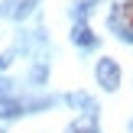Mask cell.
<instances>
[{"mask_svg":"<svg viewBox=\"0 0 133 133\" xmlns=\"http://www.w3.org/2000/svg\"><path fill=\"white\" fill-rule=\"evenodd\" d=\"M94 75H97V84H101L104 91H117L120 88V65H117L114 58H101L97 68H94Z\"/></svg>","mask_w":133,"mask_h":133,"instance_id":"obj_1","label":"cell"},{"mask_svg":"<svg viewBox=\"0 0 133 133\" xmlns=\"http://www.w3.org/2000/svg\"><path fill=\"white\" fill-rule=\"evenodd\" d=\"M65 133H97V117L94 114H81Z\"/></svg>","mask_w":133,"mask_h":133,"instance_id":"obj_2","label":"cell"},{"mask_svg":"<svg viewBox=\"0 0 133 133\" xmlns=\"http://www.w3.org/2000/svg\"><path fill=\"white\" fill-rule=\"evenodd\" d=\"M71 39H75L78 45H94V32H91L88 26H75V32H71Z\"/></svg>","mask_w":133,"mask_h":133,"instance_id":"obj_3","label":"cell"},{"mask_svg":"<svg viewBox=\"0 0 133 133\" xmlns=\"http://www.w3.org/2000/svg\"><path fill=\"white\" fill-rule=\"evenodd\" d=\"M16 114H19L16 101H0V117H16Z\"/></svg>","mask_w":133,"mask_h":133,"instance_id":"obj_4","label":"cell"},{"mask_svg":"<svg viewBox=\"0 0 133 133\" xmlns=\"http://www.w3.org/2000/svg\"><path fill=\"white\" fill-rule=\"evenodd\" d=\"M130 26H133V6H130Z\"/></svg>","mask_w":133,"mask_h":133,"instance_id":"obj_5","label":"cell"},{"mask_svg":"<svg viewBox=\"0 0 133 133\" xmlns=\"http://www.w3.org/2000/svg\"><path fill=\"white\" fill-rule=\"evenodd\" d=\"M0 133H3V130H0Z\"/></svg>","mask_w":133,"mask_h":133,"instance_id":"obj_6","label":"cell"}]
</instances>
